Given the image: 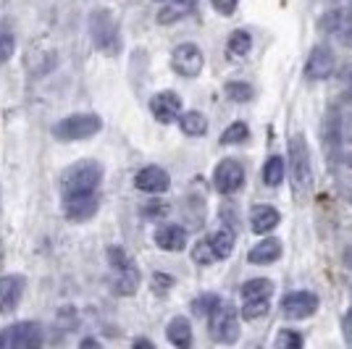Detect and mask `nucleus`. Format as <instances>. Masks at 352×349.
<instances>
[{
  "instance_id": "obj_19",
  "label": "nucleus",
  "mask_w": 352,
  "mask_h": 349,
  "mask_svg": "<svg viewBox=\"0 0 352 349\" xmlns=\"http://www.w3.org/2000/svg\"><path fill=\"white\" fill-rule=\"evenodd\" d=\"M197 8V0H168L158 11V24H174L179 19L190 16Z\"/></svg>"
},
{
  "instance_id": "obj_27",
  "label": "nucleus",
  "mask_w": 352,
  "mask_h": 349,
  "mask_svg": "<svg viewBox=\"0 0 352 349\" xmlns=\"http://www.w3.org/2000/svg\"><path fill=\"white\" fill-rule=\"evenodd\" d=\"M271 297H261V300H245V305H242V318L245 320H255L261 318V315H265L268 313V307H271V302H268Z\"/></svg>"
},
{
  "instance_id": "obj_3",
  "label": "nucleus",
  "mask_w": 352,
  "mask_h": 349,
  "mask_svg": "<svg viewBox=\"0 0 352 349\" xmlns=\"http://www.w3.org/2000/svg\"><path fill=\"white\" fill-rule=\"evenodd\" d=\"M89 34H92V43H95L98 50H103L108 56L118 53V47H121V43H118V24L116 19L111 16V11L100 8V11L92 14V19H89Z\"/></svg>"
},
{
  "instance_id": "obj_22",
  "label": "nucleus",
  "mask_w": 352,
  "mask_h": 349,
  "mask_svg": "<svg viewBox=\"0 0 352 349\" xmlns=\"http://www.w3.org/2000/svg\"><path fill=\"white\" fill-rule=\"evenodd\" d=\"M179 126L187 137H203L208 131V118L197 111H187V113L179 116Z\"/></svg>"
},
{
  "instance_id": "obj_34",
  "label": "nucleus",
  "mask_w": 352,
  "mask_h": 349,
  "mask_svg": "<svg viewBox=\"0 0 352 349\" xmlns=\"http://www.w3.org/2000/svg\"><path fill=\"white\" fill-rule=\"evenodd\" d=\"M339 40L352 47V21H350V24H344V27L339 30Z\"/></svg>"
},
{
  "instance_id": "obj_36",
  "label": "nucleus",
  "mask_w": 352,
  "mask_h": 349,
  "mask_svg": "<svg viewBox=\"0 0 352 349\" xmlns=\"http://www.w3.org/2000/svg\"><path fill=\"white\" fill-rule=\"evenodd\" d=\"M82 347H98V341H95V339H85Z\"/></svg>"
},
{
  "instance_id": "obj_20",
  "label": "nucleus",
  "mask_w": 352,
  "mask_h": 349,
  "mask_svg": "<svg viewBox=\"0 0 352 349\" xmlns=\"http://www.w3.org/2000/svg\"><path fill=\"white\" fill-rule=\"evenodd\" d=\"M166 336H168V341L174 344V347H190L192 344V326L187 318H174L168 323V328H166Z\"/></svg>"
},
{
  "instance_id": "obj_31",
  "label": "nucleus",
  "mask_w": 352,
  "mask_h": 349,
  "mask_svg": "<svg viewBox=\"0 0 352 349\" xmlns=\"http://www.w3.org/2000/svg\"><path fill=\"white\" fill-rule=\"evenodd\" d=\"M276 347H287V349H300L302 347V336L294 334V331H281L279 336H276Z\"/></svg>"
},
{
  "instance_id": "obj_11",
  "label": "nucleus",
  "mask_w": 352,
  "mask_h": 349,
  "mask_svg": "<svg viewBox=\"0 0 352 349\" xmlns=\"http://www.w3.org/2000/svg\"><path fill=\"white\" fill-rule=\"evenodd\" d=\"M63 197H66L63 213H66V218L76 221V223L92 218L98 213V205H100L95 192H79V194H63Z\"/></svg>"
},
{
  "instance_id": "obj_33",
  "label": "nucleus",
  "mask_w": 352,
  "mask_h": 349,
  "mask_svg": "<svg viewBox=\"0 0 352 349\" xmlns=\"http://www.w3.org/2000/svg\"><path fill=\"white\" fill-rule=\"evenodd\" d=\"M210 3H213V8H216L221 16H232L239 0H210Z\"/></svg>"
},
{
  "instance_id": "obj_6",
  "label": "nucleus",
  "mask_w": 352,
  "mask_h": 349,
  "mask_svg": "<svg viewBox=\"0 0 352 349\" xmlns=\"http://www.w3.org/2000/svg\"><path fill=\"white\" fill-rule=\"evenodd\" d=\"M108 258H111V265H113V271H116V278H113V291L121 294V297H129L137 291L140 286V271H137V265H134L129 258H126V252L124 249H108Z\"/></svg>"
},
{
  "instance_id": "obj_17",
  "label": "nucleus",
  "mask_w": 352,
  "mask_h": 349,
  "mask_svg": "<svg viewBox=\"0 0 352 349\" xmlns=\"http://www.w3.org/2000/svg\"><path fill=\"white\" fill-rule=\"evenodd\" d=\"M279 223H281L279 210L271 207V205H255V207L250 210V226H252V232L255 234L274 232Z\"/></svg>"
},
{
  "instance_id": "obj_10",
  "label": "nucleus",
  "mask_w": 352,
  "mask_h": 349,
  "mask_svg": "<svg viewBox=\"0 0 352 349\" xmlns=\"http://www.w3.org/2000/svg\"><path fill=\"white\" fill-rule=\"evenodd\" d=\"M318 310V297L313 291H292L281 300V313L289 320H305L316 315Z\"/></svg>"
},
{
  "instance_id": "obj_16",
  "label": "nucleus",
  "mask_w": 352,
  "mask_h": 349,
  "mask_svg": "<svg viewBox=\"0 0 352 349\" xmlns=\"http://www.w3.org/2000/svg\"><path fill=\"white\" fill-rule=\"evenodd\" d=\"M155 245L166 252H182L187 247V229H182L176 223H163L155 232Z\"/></svg>"
},
{
  "instance_id": "obj_26",
  "label": "nucleus",
  "mask_w": 352,
  "mask_h": 349,
  "mask_svg": "<svg viewBox=\"0 0 352 349\" xmlns=\"http://www.w3.org/2000/svg\"><path fill=\"white\" fill-rule=\"evenodd\" d=\"M250 137V129L245 121H234L232 126H226L223 134H221V142L223 145H236V142H245Z\"/></svg>"
},
{
  "instance_id": "obj_18",
  "label": "nucleus",
  "mask_w": 352,
  "mask_h": 349,
  "mask_svg": "<svg viewBox=\"0 0 352 349\" xmlns=\"http://www.w3.org/2000/svg\"><path fill=\"white\" fill-rule=\"evenodd\" d=\"M279 258H281L279 239H263V242H258V245L248 252V260L252 262V265H268V262H276Z\"/></svg>"
},
{
  "instance_id": "obj_25",
  "label": "nucleus",
  "mask_w": 352,
  "mask_h": 349,
  "mask_svg": "<svg viewBox=\"0 0 352 349\" xmlns=\"http://www.w3.org/2000/svg\"><path fill=\"white\" fill-rule=\"evenodd\" d=\"M274 294V281L268 278H250L242 286V300H261V297H271Z\"/></svg>"
},
{
  "instance_id": "obj_2",
  "label": "nucleus",
  "mask_w": 352,
  "mask_h": 349,
  "mask_svg": "<svg viewBox=\"0 0 352 349\" xmlns=\"http://www.w3.org/2000/svg\"><path fill=\"white\" fill-rule=\"evenodd\" d=\"M100 126H103V121L95 113H74V116L60 118L53 126V134L60 142H79V139H87L92 134H98Z\"/></svg>"
},
{
  "instance_id": "obj_23",
  "label": "nucleus",
  "mask_w": 352,
  "mask_h": 349,
  "mask_svg": "<svg viewBox=\"0 0 352 349\" xmlns=\"http://www.w3.org/2000/svg\"><path fill=\"white\" fill-rule=\"evenodd\" d=\"M284 174H287V163H284V158H279V155H271V158L265 160L263 181L268 184V187H279L281 181H284Z\"/></svg>"
},
{
  "instance_id": "obj_5",
  "label": "nucleus",
  "mask_w": 352,
  "mask_h": 349,
  "mask_svg": "<svg viewBox=\"0 0 352 349\" xmlns=\"http://www.w3.org/2000/svg\"><path fill=\"white\" fill-rule=\"evenodd\" d=\"M43 344V328L37 323L21 320L0 331V349H37Z\"/></svg>"
},
{
  "instance_id": "obj_32",
  "label": "nucleus",
  "mask_w": 352,
  "mask_h": 349,
  "mask_svg": "<svg viewBox=\"0 0 352 349\" xmlns=\"http://www.w3.org/2000/svg\"><path fill=\"white\" fill-rule=\"evenodd\" d=\"M11 53H14V37L8 32H0V63L11 58Z\"/></svg>"
},
{
  "instance_id": "obj_7",
  "label": "nucleus",
  "mask_w": 352,
  "mask_h": 349,
  "mask_svg": "<svg viewBox=\"0 0 352 349\" xmlns=\"http://www.w3.org/2000/svg\"><path fill=\"white\" fill-rule=\"evenodd\" d=\"M289 171L300 190L310 184V150L302 134H294L289 139Z\"/></svg>"
},
{
  "instance_id": "obj_21",
  "label": "nucleus",
  "mask_w": 352,
  "mask_h": 349,
  "mask_svg": "<svg viewBox=\"0 0 352 349\" xmlns=\"http://www.w3.org/2000/svg\"><path fill=\"white\" fill-rule=\"evenodd\" d=\"M210 247H213V252H216L219 260L229 258V255L234 252V232L226 229V226H221L219 232L210 234Z\"/></svg>"
},
{
  "instance_id": "obj_4",
  "label": "nucleus",
  "mask_w": 352,
  "mask_h": 349,
  "mask_svg": "<svg viewBox=\"0 0 352 349\" xmlns=\"http://www.w3.org/2000/svg\"><path fill=\"white\" fill-rule=\"evenodd\" d=\"M210 336L223 344H234L239 336V315L232 302H219L210 310Z\"/></svg>"
},
{
  "instance_id": "obj_8",
  "label": "nucleus",
  "mask_w": 352,
  "mask_h": 349,
  "mask_svg": "<svg viewBox=\"0 0 352 349\" xmlns=\"http://www.w3.org/2000/svg\"><path fill=\"white\" fill-rule=\"evenodd\" d=\"M203 63H206L203 50L192 43L179 45L174 53H171V66H174V71L179 74V76H184V79H195L197 74L203 71Z\"/></svg>"
},
{
  "instance_id": "obj_9",
  "label": "nucleus",
  "mask_w": 352,
  "mask_h": 349,
  "mask_svg": "<svg viewBox=\"0 0 352 349\" xmlns=\"http://www.w3.org/2000/svg\"><path fill=\"white\" fill-rule=\"evenodd\" d=\"M245 184V168L242 163L234 158L221 160L213 171V187L221 192V194H234L239 187Z\"/></svg>"
},
{
  "instance_id": "obj_24",
  "label": "nucleus",
  "mask_w": 352,
  "mask_h": 349,
  "mask_svg": "<svg viewBox=\"0 0 352 349\" xmlns=\"http://www.w3.org/2000/svg\"><path fill=\"white\" fill-rule=\"evenodd\" d=\"M226 50H229L232 58H245L250 50H252V37H250L245 30L232 32V37H229V43H226Z\"/></svg>"
},
{
  "instance_id": "obj_28",
  "label": "nucleus",
  "mask_w": 352,
  "mask_h": 349,
  "mask_svg": "<svg viewBox=\"0 0 352 349\" xmlns=\"http://www.w3.org/2000/svg\"><path fill=\"white\" fill-rule=\"evenodd\" d=\"M223 92H226V98H232L234 102H248V100H252V95H255V89L250 87L248 82H229V85L223 87Z\"/></svg>"
},
{
  "instance_id": "obj_12",
  "label": "nucleus",
  "mask_w": 352,
  "mask_h": 349,
  "mask_svg": "<svg viewBox=\"0 0 352 349\" xmlns=\"http://www.w3.org/2000/svg\"><path fill=\"white\" fill-rule=\"evenodd\" d=\"M134 187L140 192H147V194H163L171 187V176L166 174L161 166H145L134 176Z\"/></svg>"
},
{
  "instance_id": "obj_13",
  "label": "nucleus",
  "mask_w": 352,
  "mask_h": 349,
  "mask_svg": "<svg viewBox=\"0 0 352 349\" xmlns=\"http://www.w3.org/2000/svg\"><path fill=\"white\" fill-rule=\"evenodd\" d=\"M150 111H153V116L158 118L161 124H171L174 118L182 116V98L176 92H171V89L158 92L150 100Z\"/></svg>"
},
{
  "instance_id": "obj_35",
  "label": "nucleus",
  "mask_w": 352,
  "mask_h": 349,
  "mask_svg": "<svg viewBox=\"0 0 352 349\" xmlns=\"http://www.w3.org/2000/svg\"><path fill=\"white\" fill-rule=\"evenodd\" d=\"M342 326H344V336L352 339V307H350V313L344 315V323H342Z\"/></svg>"
},
{
  "instance_id": "obj_14",
  "label": "nucleus",
  "mask_w": 352,
  "mask_h": 349,
  "mask_svg": "<svg viewBox=\"0 0 352 349\" xmlns=\"http://www.w3.org/2000/svg\"><path fill=\"white\" fill-rule=\"evenodd\" d=\"M334 74V56L329 47L316 45L305 60V76L308 79H329Z\"/></svg>"
},
{
  "instance_id": "obj_29",
  "label": "nucleus",
  "mask_w": 352,
  "mask_h": 349,
  "mask_svg": "<svg viewBox=\"0 0 352 349\" xmlns=\"http://www.w3.org/2000/svg\"><path fill=\"white\" fill-rule=\"evenodd\" d=\"M192 258H195V262H200V265H210L213 260H219L213 247H210V239H200L195 245V249H192Z\"/></svg>"
},
{
  "instance_id": "obj_30",
  "label": "nucleus",
  "mask_w": 352,
  "mask_h": 349,
  "mask_svg": "<svg viewBox=\"0 0 352 349\" xmlns=\"http://www.w3.org/2000/svg\"><path fill=\"white\" fill-rule=\"evenodd\" d=\"M221 300L219 297H213V294H203V297H197L195 302H192V313L195 315H210V310L219 305Z\"/></svg>"
},
{
  "instance_id": "obj_15",
  "label": "nucleus",
  "mask_w": 352,
  "mask_h": 349,
  "mask_svg": "<svg viewBox=\"0 0 352 349\" xmlns=\"http://www.w3.org/2000/svg\"><path fill=\"white\" fill-rule=\"evenodd\" d=\"M24 297V278L21 276H3L0 278V313H11L19 307Z\"/></svg>"
},
{
  "instance_id": "obj_1",
  "label": "nucleus",
  "mask_w": 352,
  "mask_h": 349,
  "mask_svg": "<svg viewBox=\"0 0 352 349\" xmlns=\"http://www.w3.org/2000/svg\"><path fill=\"white\" fill-rule=\"evenodd\" d=\"M103 179V166L98 160H79L72 168L63 171L60 187L63 194H79V192H95Z\"/></svg>"
}]
</instances>
